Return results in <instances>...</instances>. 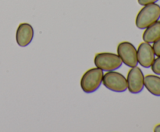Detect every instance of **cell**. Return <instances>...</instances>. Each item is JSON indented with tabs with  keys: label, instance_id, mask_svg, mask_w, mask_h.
Wrapping results in <instances>:
<instances>
[{
	"label": "cell",
	"instance_id": "6da1fadb",
	"mask_svg": "<svg viewBox=\"0 0 160 132\" xmlns=\"http://www.w3.org/2000/svg\"><path fill=\"white\" fill-rule=\"evenodd\" d=\"M160 19V6L156 3L144 6L138 13L135 25L138 29L144 30Z\"/></svg>",
	"mask_w": 160,
	"mask_h": 132
},
{
	"label": "cell",
	"instance_id": "7a4b0ae2",
	"mask_svg": "<svg viewBox=\"0 0 160 132\" xmlns=\"http://www.w3.org/2000/svg\"><path fill=\"white\" fill-rule=\"evenodd\" d=\"M103 71L98 68H92L86 71L81 79V88L84 93H92L98 89L102 83Z\"/></svg>",
	"mask_w": 160,
	"mask_h": 132
},
{
	"label": "cell",
	"instance_id": "3957f363",
	"mask_svg": "<svg viewBox=\"0 0 160 132\" xmlns=\"http://www.w3.org/2000/svg\"><path fill=\"white\" fill-rule=\"evenodd\" d=\"M94 63L96 68L105 71H115L123 65L118 54L109 52H102L95 54Z\"/></svg>",
	"mask_w": 160,
	"mask_h": 132
},
{
	"label": "cell",
	"instance_id": "277c9868",
	"mask_svg": "<svg viewBox=\"0 0 160 132\" xmlns=\"http://www.w3.org/2000/svg\"><path fill=\"white\" fill-rule=\"evenodd\" d=\"M102 84L108 89L116 93H123L128 89L127 79L116 71H109L103 75Z\"/></svg>",
	"mask_w": 160,
	"mask_h": 132
},
{
	"label": "cell",
	"instance_id": "5b68a950",
	"mask_svg": "<svg viewBox=\"0 0 160 132\" xmlns=\"http://www.w3.org/2000/svg\"><path fill=\"white\" fill-rule=\"evenodd\" d=\"M117 54L121 59L122 62L130 67L134 68L138 66V61L137 57V50L133 43L128 41L120 42L117 46Z\"/></svg>",
	"mask_w": 160,
	"mask_h": 132
},
{
	"label": "cell",
	"instance_id": "8992f818",
	"mask_svg": "<svg viewBox=\"0 0 160 132\" xmlns=\"http://www.w3.org/2000/svg\"><path fill=\"white\" fill-rule=\"evenodd\" d=\"M144 76L142 69L139 67L136 66L131 68L128 71L127 82H128V89L129 92L133 94H138L143 90L144 87Z\"/></svg>",
	"mask_w": 160,
	"mask_h": 132
},
{
	"label": "cell",
	"instance_id": "52a82bcc",
	"mask_svg": "<svg viewBox=\"0 0 160 132\" xmlns=\"http://www.w3.org/2000/svg\"><path fill=\"white\" fill-rule=\"evenodd\" d=\"M138 61L145 68H150L155 60V53L149 43L143 42L139 44L137 50Z\"/></svg>",
	"mask_w": 160,
	"mask_h": 132
},
{
	"label": "cell",
	"instance_id": "ba28073f",
	"mask_svg": "<svg viewBox=\"0 0 160 132\" xmlns=\"http://www.w3.org/2000/svg\"><path fill=\"white\" fill-rule=\"evenodd\" d=\"M34 29L28 23H21L16 31V41L21 48L28 46L34 38Z\"/></svg>",
	"mask_w": 160,
	"mask_h": 132
},
{
	"label": "cell",
	"instance_id": "9c48e42d",
	"mask_svg": "<svg viewBox=\"0 0 160 132\" xmlns=\"http://www.w3.org/2000/svg\"><path fill=\"white\" fill-rule=\"evenodd\" d=\"M160 38V21L158 20L156 23H152L145 28V30L144 31L142 39L145 42L147 43H154L156 40Z\"/></svg>",
	"mask_w": 160,
	"mask_h": 132
},
{
	"label": "cell",
	"instance_id": "30bf717a",
	"mask_svg": "<svg viewBox=\"0 0 160 132\" xmlns=\"http://www.w3.org/2000/svg\"><path fill=\"white\" fill-rule=\"evenodd\" d=\"M144 85L151 94L160 96V77L156 75H148L144 79Z\"/></svg>",
	"mask_w": 160,
	"mask_h": 132
},
{
	"label": "cell",
	"instance_id": "8fae6325",
	"mask_svg": "<svg viewBox=\"0 0 160 132\" xmlns=\"http://www.w3.org/2000/svg\"><path fill=\"white\" fill-rule=\"evenodd\" d=\"M152 71L156 75H160V56H158L157 58H155L154 61L151 65Z\"/></svg>",
	"mask_w": 160,
	"mask_h": 132
},
{
	"label": "cell",
	"instance_id": "7c38bea8",
	"mask_svg": "<svg viewBox=\"0 0 160 132\" xmlns=\"http://www.w3.org/2000/svg\"><path fill=\"white\" fill-rule=\"evenodd\" d=\"M152 48H153V51H154L155 53V55L160 56V38L158 39L157 40L152 43Z\"/></svg>",
	"mask_w": 160,
	"mask_h": 132
},
{
	"label": "cell",
	"instance_id": "4fadbf2b",
	"mask_svg": "<svg viewBox=\"0 0 160 132\" xmlns=\"http://www.w3.org/2000/svg\"><path fill=\"white\" fill-rule=\"evenodd\" d=\"M159 0H138L139 5L141 6H146L148 4H152V3H156Z\"/></svg>",
	"mask_w": 160,
	"mask_h": 132
},
{
	"label": "cell",
	"instance_id": "5bb4252c",
	"mask_svg": "<svg viewBox=\"0 0 160 132\" xmlns=\"http://www.w3.org/2000/svg\"><path fill=\"white\" fill-rule=\"evenodd\" d=\"M155 132H160V124H158L157 126H156L154 128Z\"/></svg>",
	"mask_w": 160,
	"mask_h": 132
}]
</instances>
